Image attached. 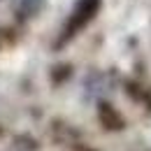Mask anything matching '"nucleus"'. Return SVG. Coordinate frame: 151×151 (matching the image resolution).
<instances>
[{
	"instance_id": "nucleus-1",
	"label": "nucleus",
	"mask_w": 151,
	"mask_h": 151,
	"mask_svg": "<svg viewBox=\"0 0 151 151\" xmlns=\"http://www.w3.org/2000/svg\"><path fill=\"white\" fill-rule=\"evenodd\" d=\"M19 5H21V9H23L26 14H33V12H37L42 0H19Z\"/></svg>"
}]
</instances>
